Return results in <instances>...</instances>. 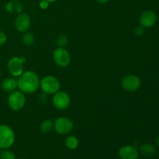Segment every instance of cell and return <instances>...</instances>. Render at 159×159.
<instances>
[{
    "instance_id": "13",
    "label": "cell",
    "mask_w": 159,
    "mask_h": 159,
    "mask_svg": "<svg viewBox=\"0 0 159 159\" xmlns=\"http://www.w3.org/2000/svg\"><path fill=\"white\" fill-rule=\"evenodd\" d=\"M1 88L5 93H12L17 89V80L12 78H7L2 82Z\"/></svg>"
},
{
    "instance_id": "20",
    "label": "cell",
    "mask_w": 159,
    "mask_h": 159,
    "mask_svg": "<svg viewBox=\"0 0 159 159\" xmlns=\"http://www.w3.org/2000/svg\"><path fill=\"white\" fill-rule=\"evenodd\" d=\"M0 159H16V155L11 151L4 149V151L0 152Z\"/></svg>"
},
{
    "instance_id": "29",
    "label": "cell",
    "mask_w": 159,
    "mask_h": 159,
    "mask_svg": "<svg viewBox=\"0 0 159 159\" xmlns=\"http://www.w3.org/2000/svg\"><path fill=\"white\" fill-rule=\"evenodd\" d=\"M11 1H19V0H11Z\"/></svg>"
},
{
    "instance_id": "2",
    "label": "cell",
    "mask_w": 159,
    "mask_h": 159,
    "mask_svg": "<svg viewBox=\"0 0 159 159\" xmlns=\"http://www.w3.org/2000/svg\"><path fill=\"white\" fill-rule=\"evenodd\" d=\"M15 133L9 126L0 124V149H9L15 142Z\"/></svg>"
},
{
    "instance_id": "28",
    "label": "cell",
    "mask_w": 159,
    "mask_h": 159,
    "mask_svg": "<svg viewBox=\"0 0 159 159\" xmlns=\"http://www.w3.org/2000/svg\"><path fill=\"white\" fill-rule=\"evenodd\" d=\"M1 75H2V71H1V68H0V77H1Z\"/></svg>"
},
{
    "instance_id": "15",
    "label": "cell",
    "mask_w": 159,
    "mask_h": 159,
    "mask_svg": "<svg viewBox=\"0 0 159 159\" xmlns=\"http://www.w3.org/2000/svg\"><path fill=\"white\" fill-rule=\"evenodd\" d=\"M155 152H156V148L153 144H150V143L143 144L139 148V153L147 158L153 156Z\"/></svg>"
},
{
    "instance_id": "24",
    "label": "cell",
    "mask_w": 159,
    "mask_h": 159,
    "mask_svg": "<svg viewBox=\"0 0 159 159\" xmlns=\"http://www.w3.org/2000/svg\"><path fill=\"white\" fill-rule=\"evenodd\" d=\"M49 6V2L47 1H45V0H42L41 2H40V7L41 8V9H47V8Z\"/></svg>"
},
{
    "instance_id": "16",
    "label": "cell",
    "mask_w": 159,
    "mask_h": 159,
    "mask_svg": "<svg viewBox=\"0 0 159 159\" xmlns=\"http://www.w3.org/2000/svg\"><path fill=\"white\" fill-rule=\"evenodd\" d=\"M54 129V121L51 119H46L40 124V131L42 134H48Z\"/></svg>"
},
{
    "instance_id": "19",
    "label": "cell",
    "mask_w": 159,
    "mask_h": 159,
    "mask_svg": "<svg viewBox=\"0 0 159 159\" xmlns=\"http://www.w3.org/2000/svg\"><path fill=\"white\" fill-rule=\"evenodd\" d=\"M56 43L59 48H65L68 43V38L65 34H61L56 39Z\"/></svg>"
},
{
    "instance_id": "18",
    "label": "cell",
    "mask_w": 159,
    "mask_h": 159,
    "mask_svg": "<svg viewBox=\"0 0 159 159\" xmlns=\"http://www.w3.org/2000/svg\"><path fill=\"white\" fill-rule=\"evenodd\" d=\"M22 40H23V43L26 46H32L34 43V41H35V37H34V35L32 33L26 31L23 34Z\"/></svg>"
},
{
    "instance_id": "11",
    "label": "cell",
    "mask_w": 159,
    "mask_h": 159,
    "mask_svg": "<svg viewBox=\"0 0 159 159\" xmlns=\"http://www.w3.org/2000/svg\"><path fill=\"white\" fill-rule=\"evenodd\" d=\"M140 23L144 28H150L155 26L157 22V15L154 11L146 10L141 14L139 18Z\"/></svg>"
},
{
    "instance_id": "12",
    "label": "cell",
    "mask_w": 159,
    "mask_h": 159,
    "mask_svg": "<svg viewBox=\"0 0 159 159\" xmlns=\"http://www.w3.org/2000/svg\"><path fill=\"white\" fill-rule=\"evenodd\" d=\"M118 155L120 159H138L140 153L135 146L124 145L120 148Z\"/></svg>"
},
{
    "instance_id": "17",
    "label": "cell",
    "mask_w": 159,
    "mask_h": 159,
    "mask_svg": "<svg viewBox=\"0 0 159 159\" xmlns=\"http://www.w3.org/2000/svg\"><path fill=\"white\" fill-rule=\"evenodd\" d=\"M79 141L78 138L75 136H69L65 140V145L70 150H75L78 148Z\"/></svg>"
},
{
    "instance_id": "6",
    "label": "cell",
    "mask_w": 159,
    "mask_h": 159,
    "mask_svg": "<svg viewBox=\"0 0 159 159\" xmlns=\"http://www.w3.org/2000/svg\"><path fill=\"white\" fill-rule=\"evenodd\" d=\"M53 60L54 63L59 67H67L71 61V56L69 52L64 48H57L53 51Z\"/></svg>"
},
{
    "instance_id": "10",
    "label": "cell",
    "mask_w": 159,
    "mask_h": 159,
    "mask_svg": "<svg viewBox=\"0 0 159 159\" xmlns=\"http://www.w3.org/2000/svg\"><path fill=\"white\" fill-rule=\"evenodd\" d=\"M30 17L26 12L19 13L14 21V26H15L16 30L21 33H25L28 31L29 28L30 27Z\"/></svg>"
},
{
    "instance_id": "4",
    "label": "cell",
    "mask_w": 159,
    "mask_h": 159,
    "mask_svg": "<svg viewBox=\"0 0 159 159\" xmlns=\"http://www.w3.org/2000/svg\"><path fill=\"white\" fill-rule=\"evenodd\" d=\"M26 103V96L25 93L20 90H15L9 93L8 97V105L9 108L13 111H19L23 108Z\"/></svg>"
},
{
    "instance_id": "8",
    "label": "cell",
    "mask_w": 159,
    "mask_h": 159,
    "mask_svg": "<svg viewBox=\"0 0 159 159\" xmlns=\"http://www.w3.org/2000/svg\"><path fill=\"white\" fill-rule=\"evenodd\" d=\"M53 105L56 109L60 110H66L71 104V98L69 95L63 91H58L54 93L52 98Z\"/></svg>"
},
{
    "instance_id": "9",
    "label": "cell",
    "mask_w": 159,
    "mask_h": 159,
    "mask_svg": "<svg viewBox=\"0 0 159 159\" xmlns=\"http://www.w3.org/2000/svg\"><path fill=\"white\" fill-rule=\"evenodd\" d=\"M141 79L138 76L134 75H128L125 77L123 78L121 81V85L123 89L127 92H133L137 91L138 89L141 87Z\"/></svg>"
},
{
    "instance_id": "25",
    "label": "cell",
    "mask_w": 159,
    "mask_h": 159,
    "mask_svg": "<svg viewBox=\"0 0 159 159\" xmlns=\"http://www.w3.org/2000/svg\"><path fill=\"white\" fill-rule=\"evenodd\" d=\"M98 3H100V4H104V3H107L109 0H96Z\"/></svg>"
},
{
    "instance_id": "1",
    "label": "cell",
    "mask_w": 159,
    "mask_h": 159,
    "mask_svg": "<svg viewBox=\"0 0 159 159\" xmlns=\"http://www.w3.org/2000/svg\"><path fill=\"white\" fill-rule=\"evenodd\" d=\"M40 87V79L37 73L33 71H27L17 79V88L23 93L32 94Z\"/></svg>"
},
{
    "instance_id": "14",
    "label": "cell",
    "mask_w": 159,
    "mask_h": 159,
    "mask_svg": "<svg viewBox=\"0 0 159 159\" xmlns=\"http://www.w3.org/2000/svg\"><path fill=\"white\" fill-rule=\"evenodd\" d=\"M23 9V4L19 1H10L6 5V10L9 13H20Z\"/></svg>"
},
{
    "instance_id": "22",
    "label": "cell",
    "mask_w": 159,
    "mask_h": 159,
    "mask_svg": "<svg viewBox=\"0 0 159 159\" xmlns=\"http://www.w3.org/2000/svg\"><path fill=\"white\" fill-rule=\"evenodd\" d=\"M47 95L46 93H41L38 95L37 96V101L40 102V104H44L47 102Z\"/></svg>"
},
{
    "instance_id": "7",
    "label": "cell",
    "mask_w": 159,
    "mask_h": 159,
    "mask_svg": "<svg viewBox=\"0 0 159 159\" xmlns=\"http://www.w3.org/2000/svg\"><path fill=\"white\" fill-rule=\"evenodd\" d=\"M26 62V57H13L8 61L7 67L10 74L14 77H20L23 72V64Z\"/></svg>"
},
{
    "instance_id": "30",
    "label": "cell",
    "mask_w": 159,
    "mask_h": 159,
    "mask_svg": "<svg viewBox=\"0 0 159 159\" xmlns=\"http://www.w3.org/2000/svg\"><path fill=\"white\" fill-rule=\"evenodd\" d=\"M19 159H26V158H19Z\"/></svg>"
},
{
    "instance_id": "26",
    "label": "cell",
    "mask_w": 159,
    "mask_h": 159,
    "mask_svg": "<svg viewBox=\"0 0 159 159\" xmlns=\"http://www.w3.org/2000/svg\"><path fill=\"white\" fill-rule=\"evenodd\" d=\"M155 144H156L157 147L159 148V136L157 137L156 139H155Z\"/></svg>"
},
{
    "instance_id": "27",
    "label": "cell",
    "mask_w": 159,
    "mask_h": 159,
    "mask_svg": "<svg viewBox=\"0 0 159 159\" xmlns=\"http://www.w3.org/2000/svg\"><path fill=\"white\" fill-rule=\"evenodd\" d=\"M45 1H47V2H56V1H57V0H45Z\"/></svg>"
},
{
    "instance_id": "21",
    "label": "cell",
    "mask_w": 159,
    "mask_h": 159,
    "mask_svg": "<svg viewBox=\"0 0 159 159\" xmlns=\"http://www.w3.org/2000/svg\"><path fill=\"white\" fill-rule=\"evenodd\" d=\"M134 33L135 35L138 36V37H141V36H142L143 34H144V27L141 26V25L136 26V27L134 28Z\"/></svg>"
},
{
    "instance_id": "23",
    "label": "cell",
    "mask_w": 159,
    "mask_h": 159,
    "mask_svg": "<svg viewBox=\"0 0 159 159\" xmlns=\"http://www.w3.org/2000/svg\"><path fill=\"white\" fill-rule=\"evenodd\" d=\"M6 40H7V36L2 31H0V46L6 43Z\"/></svg>"
},
{
    "instance_id": "5",
    "label": "cell",
    "mask_w": 159,
    "mask_h": 159,
    "mask_svg": "<svg viewBox=\"0 0 159 159\" xmlns=\"http://www.w3.org/2000/svg\"><path fill=\"white\" fill-rule=\"evenodd\" d=\"M73 127V122L67 117H58L54 122V130L60 135L68 134L72 131Z\"/></svg>"
},
{
    "instance_id": "3",
    "label": "cell",
    "mask_w": 159,
    "mask_h": 159,
    "mask_svg": "<svg viewBox=\"0 0 159 159\" xmlns=\"http://www.w3.org/2000/svg\"><path fill=\"white\" fill-rule=\"evenodd\" d=\"M61 84L58 79L52 75H48L40 80V88L48 95L54 94L60 89Z\"/></svg>"
}]
</instances>
